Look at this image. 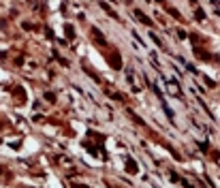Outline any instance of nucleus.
<instances>
[{"mask_svg":"<svg viewBox=\"0 0 220 188\" xmlns=\"http://www.w3.org/2000/svg\"><path fill=\"white\" fill-rule=\"evenodd\" d=\"M135 17H137V19H141L143 24H147V26H152V22H150V19H147V17H145L143 13H139V11H135Z\"/></svg>","mask_w":220,"mask_h":188,"instance_id":"nucleus-1","label":"nucleus"}]
</instances>
